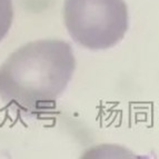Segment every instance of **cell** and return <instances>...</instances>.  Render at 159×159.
I'll return each mask as SVG.
<instances>
[{
    "label": "cell",
    "mask_w": 159,
    "mask_h": 159,
    "mask_svg": "<svg viewBox=\"0 0 159 159\" xmlns=\"http://www.w3.org/2000/svg\"><path fill=\"white\" fill-rule=\"evenodd\" d=\"M76 68L71 46L45 39L13 51L0 67V100L26 116L52 109Z\"/></svg>",
    "instance_id": "obj_1"
},
{
    "label": "cell",
    "mask_w": 159,
    "mask_h": 159,
    "mask_svg": "<svg viewBox=\"0 0 159 159\" xmlns=\"http://www.w3.org/2000/svg\"><path fill=\"white\" fill-rule=\"evenodd\" d=\"M62 15L70 37L90 50L116 46L129 25L125 0H65Z\"/></svg>",
    "instance_id": "obj_2"
},
{
    "label": "cell",
    "mask_w": 159,
    "mask_h": 159,
    "mask_svg": "<svg viewBox=\"0 0 159 159\" xmlns=\"http://www.w3.org/2000/svg\"><path fill=\"white\" fill-rule=\"evenodd\" d=\"M12 19V0H0V41L8 34Z\"/></svg>",
    "instance_id": "obj_3"
}]
</instances>
